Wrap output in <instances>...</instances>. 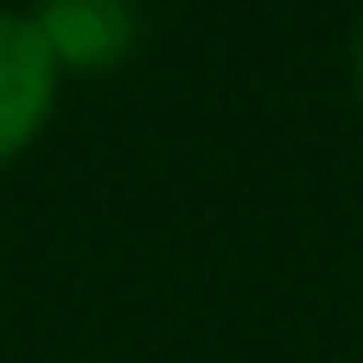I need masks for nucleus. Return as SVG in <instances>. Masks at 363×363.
Returning <instances> with one entry per match:
<instances>
[{
	"label": "nucleus",
	"mask_w": 363,
	"mask_h": 363,
	"mask_svg": "<svg viewBox=\"0 0 363 363\" xmlns=\"http://www.w3.org/2000/svg\"><path fill=\"white\" fill-rule=\"evenodd\" d=\"M57 96V57L26 13H0V160L26 153Z\"/></svg>",
	"instance_id": "obj_1"
},
{
	"label": "nucleus",
	"mask_w": 363,
	"mask_h": 363,
	"mask_svg": "<svg viewBox=\"0 0 363 363\" xmlns=\"http://www.w3.org/2000/svg\"><path fill=\"white\" fill-rule=\"evenodd\" d=\"M45 51L70 70H108L134 51V0H45L32 13Z\"/></svg>",
	"instance_id": "obj_2"
},
{
	"label": "nucleus",
	"mask_w": 363,
	"mask_h": 363,
	"mask_svg": "<svg viewBox=\"0 0 363 363\" xmlns=\"http://www.w3.org/2000/svg\"><path fill=\"white\" fill-rule=\"evenodd\" d=\"M357 96H363V32H357Z\"/></svg>",
	"instance_id": "obj_3"
}]
</instances>
